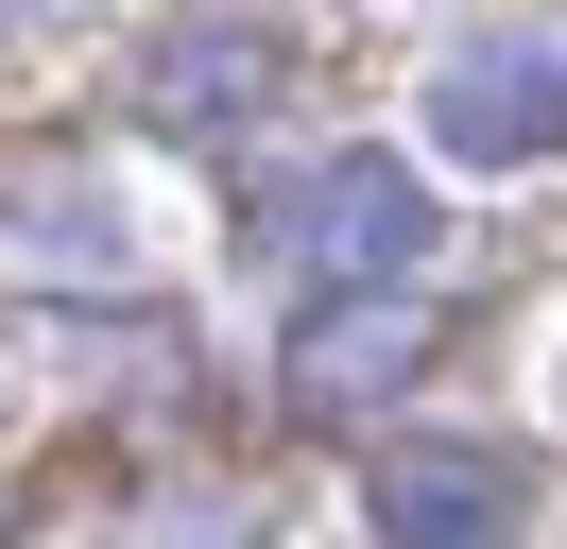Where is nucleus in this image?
Returning a JSON list of instances; mask_svg holds the SVG:
<instances>
[{"label": "nucleus", "instance_id": "1", "mask_svg": "<svg viewBox=\"0 0 567 549\" xmlns=\"http://www.w3.org/2000/svg\"><path fill=\"white\" fill-rule=\"evenodd\" d=\"M258 258L276 274H310V292H379V274H413L430 258V172L413 155H310V172H276L258 189Z\"/></svg>", "mask_w": 567, "mask_h": 549}, {"label": "nucleus", "instance_id": "2", "mask_svg": "<svg viewBox=\"0 0 567 549\" xmlns=\"http://www.w3.org/2000/svg\"><path fill=\"white\" fill-rule=\"evenodd\" d=\"M430 155L447 172H550L567 155V34H464L430 69Z\"/></svg>", "mask_w": 567, "mask_h": 549}, {"label": "nucleus", "instance_id": "5", "mask_svg": "<svg viewBox=\"0 0 567 549\" xmlns=\"http://www.w3.org/2000/svg\"><path fill=\"white\" fill-rule=\"evenodd\" d=\"M516 498L533 480L498 446H379V480H361L379 549H516Z\"/></svg>", "mask_w": 567, "mask_h": 549}, {"label": "nucleus", "instance_id": "3", "mask_svg": "<svg viewBox=\"0 0 567 549\" xmlns=\"http://www.w3.org/2000/svg\"><path fill=\"white\" fill-rule=\"evenodd\" d=\"M430 343H447V309H430L413 274H379V292H310V309H292V412H379V395H413Z\"/></svg>", "mask_w": 567, "mask_h": 549}, {"label": "nucleus", "instance_id": "4", "mask_svg": "<svg viewBox=\"0 0 567 549\" xmlns=\"http://www.w3.org/2000/svg\"><path fill=\"white\" fill-rule=\"evenodd\" d=\"M276 86H292V34H276V18H189V34H155V52H138V121L189 137V155L258 137V121H276Z\"/></svg>", "mask_w": 567, "mask_h": 549}]
</instances>
